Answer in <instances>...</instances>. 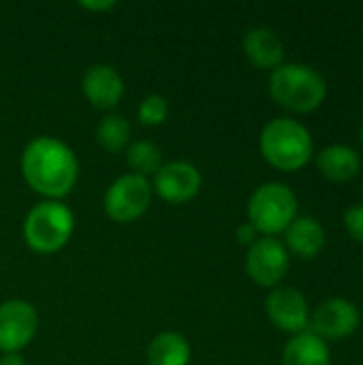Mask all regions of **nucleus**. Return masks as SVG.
<instances>
[{
    "instance_id": "dca6fc26",
    "label": "nucleus",
    "mask_w": 363,
    "mask_h": 365,
    "mask_svg": "<svg viewBox=\"0 0 363 365\" xmlns=\"http://www.w3.org/2000/svg\"><path fill=\"white\" fill-rule=\"evenodd\" d=\"M329 364H332V355H329V349H327L325 340H321L312 331H302V334L293 336L287 342L285 351H282V365Z\"/></svg>"
},
{
    "instance_id": "f257e3e1",
    "label": "nucleus",
    "mask_w": 363,
    "mask_h": 365,
    "mask_svg": "<svg viewBox=\"0 0 363 365\" xmlns=\"http://www.w3.org/2000/svg\"><path fill=\"white\" fill-rule=\"evenodd\" d=\"M19 169L24 182L45 201H62L73 192L79 178L75 150L58 137L41 135L26 143Z\"/></svg>"
},
{
    "instance_id": "423d86ee",
    "label": "nucleus",
    "mask_w": 363,
    "mask_h": 365,
    "mask_svg": "<svg viewBox=\"0 0 363 365\" xmlns=\"http://www.w3.org/2000/svg\"><path fill=\"white\" fill-rule=\"evenodd\" d=\"M152 197H154V190L148 178L124 173L109 184L103 197V207H105V214L113 222L128 225V222L139 220L150 210Z\"/></svg>"
},
{
    "instance_id": "f3484780",
    "label": "nucleus",
    "mask_w": 363,
    "mask_h": 365,
    "mask_svg": "<svg viewBox=\"0 0 363 365\" xmlns=\"http://www.w3.org/2000/svg\"><path fill=\"white\" fill-rule=\"evenodd\" d=\"M190 342L178 331H160L148 344V365H188Z\"/></svg>"
},
{
    "instance_id": "f03ea898",
    "label": "nucleus",
    "mask_w": 363,
    "mask_h": 365,
    "mask_svg": "<svg viewBox=\"0 0 363 365\" xmlns=\"http://www.w3.org/2000/svg\"><path fill=\"white\" fill-rule=\"evenodd\" d=\"M270 94L280 107L293 113H310L323 105L327 81L308 64L282 62L270 75Z\"/></svg>"
},
{
    "instance_id": "6e6552de",
    "label": "nucleus",
    "mask_w": 363,
    "mask_h": 365,
    "mask_svg": "<svg viewBox=\"0 0 363 365\" xmlns=\"http://www.w3.org/2000/svg\"><path fill=\"white\" fill-rule=\"evenodd\" d=\"M39 331L36 308L26 299L0 304V353H21Z\"/></svg>"
},
{
    "instance_id": "ddd939ff",
    "label": "nucleus",
    "mask_w": 363,
    "mask_h": 365,
    "mask_svg": "<svg viewBox=\"0 0 363 365\" xmlns=\"http://www.w3.org/2000/svg\"><path fill=\"white\" fill-rule=\"evenodd\" d=\"M246 58L263 71H274L285 60V45L272 28H250L242 38Z\"/></svg>"
},
{
    "instance_id": "393cba45",
    "label": "nucleus",
    "mask_w": 363,
    "mask_h": 365,
    "mask_svg": "<svg viewBox=\"0 0 363 365\" xmlns=\"http://www.w3.org/2000/svg\"><path fill=\"white\" fill-rule=\"evenodd\" d=\"M362 143H363V126H362Z\"/></svg>"
},
{
    "instance_id": "9d476101",
    "label": "nucleus",
    "mask_w": 363,
    "mask_h": 365,
    "mask_svg": "<svg viewBox=\"0 0 363 365\" xmlns=\"http://www.w3.org/2000/svg\"><path fill=\"white\" fill-rule=\"evenodd\" d=\"M359 321H362V317H359V310L355 304H351L349 299H342V297H334V299L323 302L315 310L308 327L321 340H342L357 331Z\"/></svg>"
},
{
    "instance_id": "6ab92c4d",
    "label": "nucleus",
    "mask_w": 363,
    "mask_h": 365,
    "mask_svg": "<svg viewBox=\"0 0 363 365\" xmlns=\"http://www.w3.org/2000/svg\"><path fill=\"white\" fill-rule=\"evenodd\" d=\"M126 165L131 173L135 175L154 178L158 169L163 167V152L152 141H145V139L131 141V145L126 148Z\"/></svg>"
},
{
    "instance_id": "b1692460",
    "label": "nucleus",
    "mask_w": 363,
    "mask_h": 365,
    "mask_svg": "<svg viewBox=\"0 0 363 365\" xmlns=\"http://www.w3.org/2000/svg\"><path fill=\"white\" fill-rule=\"evenodd\" d=\"M0 365H26V359L21 353H2Z\"/></svg>"
},
{
    "instance_id": "f8f14e48",
    "label": "nucleus",
    "mask_w": 363,
    "mask_h": 365,
    "mask_svg": "<svg viewBox=\"0 0 363 365\" xmlns=\"http://www.w3.org/2000/svg\"><path fill=\"white\" fill-rule=\"evenodd\" d=\"M81 92L92 107L111 111L124 96V79L111 64L98 62L86 68L81 77Z\"/></svg>"
},
{
    "instance_id": "20e7f679",
    "label": "nucleus",
    "mask_w": 363,
    "mask_h": 365,
    "mask_svg": "<svg viewBox=\"0 0 363 365\" xmlns=\"http://www.w3.org/2000/svg\"><path fill=\"white\" fill-rule=\"evenodd\" d=\"M21 231L32 252L53 255L71 242L75 214L62 201H41L26 214Z\"/></svg>"
},
{
    "instance_id": "aec40b11",
    "label": "nucleus",
    "mask_w": 363,
    "mask_h": 365,
    "mask_svg": "<svg viewBox=\"0 0 363 365\" xmlns=\"http://www.w3.org/2000/svg\"><path fill=\"white\" fill-rule=\"evenodd\" d=\"M169 118V101L163 94H150L139 103L137 120L143 126H160Z\"/></svg>"
},
{
    "instance_id": "a211bd4d",
    "label": "nucleus",
    "mask_w": 363,
    "mask_h": 365,
    "mask_svg": "<svg viewBox=\"0 0 363 365\" xmlns=\"http://www.w3.org/2000/svg\"><path fill=\"white\" fill-rule=\"evenodd\" d=\"M131 135H133V128H131V122L120 115V113H107L98 126H96V143L109 152V154H120L122 150H126L131 145Z\"/></svg>"
},
{
    "instance_id": "9b49d317",
    "label": "nucleus",
    "mask_w": 363,
    "mask_h": 365,
    "mask_svg": "<svg viewBox=\"0 0 363 365\" xmlns=\"http://www.w3.org/2000/svg\"><path fill=\"white\" fill-rule=\"evenodd\" d=\"M265 312L272 325L287 334H302L310 323L308 302L293 287H276L265 299Z\"/></svg>"
},
{
    "instance_id": "4468645a",
    "label": "nucleus",
    "mask_w": 363,
    "mask_h": 365,
    "mask_svg": "<svg viewBox=\"0 0 363 365\" xmlns=\"http://www.w3.org/2000/svg\"><path fill=\"white\" fill-rule=\"evenodd\" d=\"M325 246V229L312 216H297L285 231V248L302 259H315Z\"/></svg>"
},
{
    "instance_id": "5701e85b",
    "label": "nucleus",
    "mask_w": 363,
    "mask_h": 365,
    "mask_svg": "<svg viewBox=\"0 0 363 365\" xmlns=\"http://www.w3.org/2000/svg\"><path fill=\"white\" fill-rule=\"evenodd\" d=\"M79 6L86 11H109L116 6V2L113 0H81Z\"/></svg>"
},
{
    "instance_id": "1a4fd4ad",
    "label": "nucleus",
    "mask_w": 363,
    "mask_h": 365,
    "mask_svg": "<svg viewBox=\"0 0 363 365\" xmlns=\"http://www.w3.org/2000/svg\"><path fill=\"white\" fill-rule=\"evenodd\" d=\"M203 178L201 171L188 160H171L163 163L158 173L154 175L152 190L167 203L182 205L195 199L201 190Z\"/></svg>"
},
{
    "instance_id": "412c9836",
    "label": "nucleus",
    "mask_w": 363,
    "mask_h": 365,
    "mask_svg": "<svg viewBox=\"0 0 363 365\" xmlns=\"http://www.w3.org/2000/svg\"><path fill=\"white\" fill-rule=\"evenodd\" d=\"M344 227L353 240L363 242V205H353L344 212Z\"/></svg>"
},
{
    "instance_id": "2eb2a0df",
    "label": "nucleus",
    "mask_w": 363,
    "mask_h": 365,
    "mask_svg": "<svg viewBox=\"0 0 363 365\" xmlns=\"http://www.w3.org/2000/svg\"><path fill=\"white\" fill-rule=\"evenodd\" d=\"M317 167L323 173V178L342 184V182H351L359 173L362 160L357 152L349 145H329L321 150L317 158Z\"/></svg>"
},
{
    "instance_id": "39448f33",
    "label": "nucleus",
    "mask_w": 363,
    "mask_h": 365,
    "mask_svg": "<svg viewBox=\"0 0 363 365\" xmlns=\"http://www.w3.org/2000/svg\"><path fill=\"white\" fill-rule=\"evenodd\" d=\"M297 218V197L280 182L261 184L248 201V222L263 237L285 233Z\"/></svg>"
},
{
    "instance_id": "0eeeda50",
    "label": "nucleus",
    "mask_w": 363,
    "mask_h": 365,
    "mask_svg": "<svg viewBox=\"0 0 363 365\" xmlns=\"http://www.w3.org/2000/svg\"><path fill=\"white\" fill-rule=\"evenodd\" d=\"M289 272V250L276 237H259L246 252V274L263 289H276Z\"/></svg>"
},
{
    "instance_id": "4be33fe9",
    "label": "nucleus",
    "mask_w": 363,
    "mask_h": 365,
    "mask_svg": "<svg viewBox=\"0 0 363 365\" xmlns=\"http://www.w3.org/2000/svg\"><path fill=\"white\" fill-rule=\"evenodd\" d=\"M235 237H237L240 244H244V246L250 248V246L259 240V233H257V229H255L250 222H242V225L237 227V231H235Z\"/></svg>"
},
{
    "instance_id": "7ed1b4c3",
    "label": "nucleus",
    "mask_w": 363,
    "mask_h": 365,
    "mask_svg": "<svg viewBox=\"0 0 363 365\" xmlns=\"http://www.w3.org/2000/svg\"><path fill=\"white\" fill-rule=\"evenodd\" d=\"M263 158L278 171H300L312 158V137L308 128L293 118L270 120L259 137Z\"/></svg>"
}]
</instances>
